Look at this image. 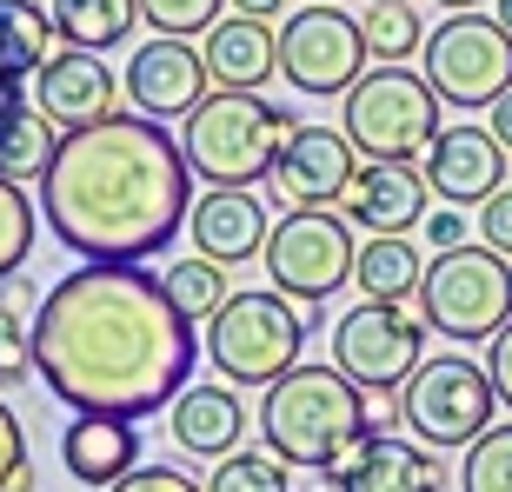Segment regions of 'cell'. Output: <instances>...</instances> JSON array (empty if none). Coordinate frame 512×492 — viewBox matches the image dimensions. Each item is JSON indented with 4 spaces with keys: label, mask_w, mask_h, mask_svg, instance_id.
Wrapping results in <instances>:
<instances>
[{
    "label": "cell",
    "mask_w": 512,
    "mask_h": 492,
    "mask_svg": "<svg viewBox=\"0 0 512 492\" xmlns=\"http://www.w3.org/2000/svg\"><path fill=\"white\" fill-rule=\"evenodd\" d=\"M227 7H233V14H247V20H266V27L286 14V0H227Z\"/></svg>",
    "instance_id": "b9f144b4"
},
{
    "label": "cell",
    "mask_w": 512,
    "mask_h": 492,
    "mask_svg": "<svg viewBox=\"0 0 512 492\" xmlns=\"http://www.w3.org/2000/svg\"><path fill=\"white\" fill-rule=\"evenodd\" d=\"M120 94H127V87L114 80V67L100 54H80V47H60L34 74V107L54 120L60 133H87V127H100V120H114Z\"/></svg>",
    "instance_id": "9a60e30c"
},
{
    "label": "cell",
    "mask_w": 512,
    "mask_h": 492,
    "mask_svg": "<svg viewBox=\"0 0 512 492\" xmlns=\"http://www.w3.org/2000/svg\"><path fill=\"white\" fill-rule=\"evenodd\" d=\"M54 14L47 0H0V67L14 80H34L54 60Z\"/></svg>",
    "instance_id": "484cf974"
},
{
    "label": "cell",
    "mask_w": 512,
    "mask_h": 492,
    "mask_svg": "<svg viewBox=\"0 0 512 492\" xmlns=\"http://www.w3.org/2000/svg\"><path fill=\"white\" fill-rule=\"evenodd\" d=\"M366 7H373V0H366Z\"/></svg>",
    "instance_id": "7dc6e473"
},
{
    "label": "cell",
    "mask_w": 512,
    "mask_h": 492,
    "mask_svg": "<svg viewBox=\"0 0 512 492\" xmlns=\"http://www.w3.org/2000/svg\"><path fill=\"white\" fill-rule=\"evenodd\" d=\"M426 360V320L406 306L360 300L353 313L333 320V366H340L360 393H399Z\"/></svg>",
    "instance_id": "30bf717a"
},
{
    "label": "cell",
    "mask_w": 512,
    "mask_h": 492,
    "mask_svg": "<svg viewBox=\"0 0 512 492\" xmlns=\"http://www.w3.org/2000/svg\"><path fill=\"white\" fill-rule=\"evenodd\" d=\"M187 233H193V253L213 266H240L253 253H266V207L253 200V187H207L187 213Z\"/></svg>",
    "instance_id": "ac0fdd59"
},
{
    "label": "cell",
    "mask_w": 512,
    "mask_h": 492,
    "mask_svg": "<svg viewBox=\"0 0 512 492\" xmlns=\"http://www.w3.org/2000/svg\"><path fill=\"white\" fill-rule=\"evenodd\" d=\"M193 213V167L160 120L114 114L87 133H60L40 180V220L87 266H140L167 253Z\"/></svg>",
    "instance_id": "7a4b0ae2"
},
{
    "label": "cell",
    "mask_w": 512,
    "mask_h": 492,
    "mask_svg": "<svg viewBox=\"0 0 512 492\" xmlns=\"http://www.w3.org/2000/svg\"><path fill=\"white\" fill-rule=\"evenodd\" d=\"M426 80L446 107H493L512 94V40L486 14H453L426 34Z\"/></svg>",
    "instance_id": "8fae6325"
},
{
    "label": "cell",
    "mask_w": 512,
    "mask_h": 492,
    "mask_svg": "<svg viewBox=\"0 0 512 492\" xmlns=\"http://www.w3.org/2000/svg\"><path fill=\"white\" fill-rule=\"evenodd\" d=\"M426 173L406 167V160H360L353 187L340 193V220L346 227H366V240H406L413 227H426Z\"/></svg>",
    "instance_id": "5bb4252c"
},
{
    "label": "cell",
    "mask_w": 512,
    "mask_h": 492,
    "mask_svg": "<svg viewBox=\"0 0 512 492\" xmlns=\"http://www.w3.org/2000/svg\"><path fill=\"white\" fill-rule=\"evenodd\" d=\"M200 60H207V80L220 94H260L266 80L280 74V34H273L266 20L227 14L220 27H207Z\"/></svg>",
    "instance_id": "ffe728a7"
},
{
    "label": "cell",
    "mask_w": 512,
    "mask_h": 492,
    "mask_svg": "<svg viewBox=\"0 0 512 492\" xmlns=\"http://www.w3.org/2000/svg\"><path fill=\"white\" fill-rule=\"evenodd\" d=\"M326 486L340 492H439V459L419 439H393V433H366L353 453L326 473Z\"/></svg>",
    "instance_id": "d6986e66"
},
{
    "label": "cell",
    "mask_w": 512,
    "mask_h": 492,
    "mask_svg": "<svg viewBox=\"0 0 512 492\" xmlns=\"http://www.w3.org/2000/svg\"><path fill=\"white\" fill-rule=\"evenodd\" d=\"M200 340L147 266H74L34 313V379L74 413L147 419L193 386Z\"/></svg>",
    "instance_id": "6da1fadb"
},
{
    "label": "cell",
    "mask_w": 512,
    "mask_h": 492,
    "mask_svg": "<svg viewBox=\"0 0 512 492\" xmlns=\"http://www.w3.org/2000/svg\"><path fill=\"white\" fill-rule=\"evenodd\" d=\"M419 280H426V260H419L413 240H366L360 260H353V286H360L366 300L413 306L419 300Z\"/></svg>",
    "instance_id": "d4e9b609"
},
{
    "label": "cell",
    "mask_w": 512,
    "mask_h": 492,
    "mask_svg": "<svg viewBox=\"0 0 512 492\" xmlns=\"http://www.w3.org/2000/svg\"><path fill=\"white\" fill-rule=\"evenodd\" d=\"M54 14V34L60 47H80V54H107L133 34L140 20V0H47Z\"/></svg>",
    "instance_id": "cb8c5ba5"
},
{
    "label": "cell",
    "mask_w": 512,
    "mask_h": 492,
    "mask_svg": "<svg viewBox=\"0 0 512 492\" xmlns=\"http://www.w3.org/2000/svg\"><path fill=\"white\" fill-rule=\"evenodd\" d=\"M419 320L446 333L459 346L499 340L512 320V260L493 246H453V253H433L426 260V280H419Z\"/></svg>",
    "instance_id": "52a82bcc"
},
{
    "label": "cell",
    "mask_w": 512,
    "mask_h": 492,
    "mask_svg": "<svg viewBox=\"0 0 512 492\" xmlns=\"http://www.w3.org/2000/svg\"><path fill=\"white\" fill-rule=\"evenodd\" d=\"M439 114L446 100L433 94V80L413 67H373L340 107V133L353 140L360 160H406L419 167V153L439 140Z\"/></svg>",
    "instance_id": "8992f818"
},
{
    "label": "cell",
    "mask_w": 512,
    "mask_h": 492,
    "mask_svg": "<svg viewBox=\"0 0 512 492\" xmlns=\"http://www.w3.org/2000/svg\"><path fill=\"white\" fill-rule=\"evenodd\" d=\"M506 167V147L486 127H439V140L419 153V173L446 207H486L506 187Z\"/></svg>",
    "instance_id": "e0dca14e"
},
{
    "label": "cell",
    "mask_w": 512,
    "mask_h": 492,
    "mask_svg": "<svg viewBox=\"0 0 512 492\" xmlns=\"http://www.w3.org/2000/svg\"><path fill=\"white\" fill-rule=\"evenodd\" d=\"M27 466V426L14 419V406L0 399V492H7V479Z\"/></svg>",
    "instance_id": "8d00e7d4"
},
{
    "label": "cell",
    "mask_w": 512,
    "mask_h": 492,
    "mask_svg": "<svg viewBox=\"0 0 512 492\" xmlns=\"http://www.w3.org/2000/svg\"><path fill=\"white\" fill-rule=\"evenodd\" d=\"M60 153V127L47 114H40L34 100H14L7 114H0V180H14V187H27V180H47V167H54Z\"/></svg>",
    "instance_id": "603a6c76"
},
{
    "label": "cell",
    "mask_w": 512,
    "mask_h": 492,
    "mask_svg": "<svg viewBox=\"0 0 512 492\" xmlns=\"http://www.w3.org/2000/svg\"><path fill=\"white\" fill-rule=\"evenodd\" d=\"M313 7H333V0H313Z\"/></svg>",
    "instance_id": "bcb514c9"
},
{
    "label": "cell",
    "mask_w": 512,
    "mask_h": 492,
    "mask_svg": "<svg viewBox=\"0 0 512 492\" xmlns=\"http://www.w3.org/2000/svg\"><path fill=\"white\" fill-rule=\"evenodd\" d=\"M493 20H499V34L512 40V0H493Z\"/></svg>",
    "instance_id": "ee69618b"
},
{
    "label": "cell",
    "mask_w": 512,
    "mask_h": 492,
    "mask_svg": "<svg viewBox=\"0 0 512 492\" xmlns=\"http://www.w3.org/2000/svg\"><path fill=\"white\" fill-rule=\"evenodd\" d=\"M366 426V393L340 366H293L286 379H273L260 399V439L266 453L286 459L293 473H333L360 439Z\"/></svg>",
    "instance_id": "3957f363"
},
{
    "label": "cell",
    "mask_w": 512,
    "mask_h": 492,
    "mask_svg": "<svg viewBox=\"0 0 512 492\" xmlns=\"http://www.w3.org/2000/svg\"><path fill=\"white\" fill-rule=\"evenodd\" d=\"M14 100H27V94H20V80L7 74V67H0V114H7V107H14Z\"/></svg>",
    "instance_id": "7bdbcfd3"
},
{
    "label": "cell",
    "mask_w": 512,
    "mask_h": 492,
    "mask_svg": "<svg viewBox=\"0 0 512 492\" xmlns=\"http://www.w3.org/2000/svg\"><path fill=\"white\" fill-rule=\"evenodd\" d=\"M459 492H512V426H493L466 446Z\"/></svg>",
    "instance_id": "4dcf8cb0"
},
{
    "label": "cell",
    "mask_w": 512,
    "mask_h": 492,
    "mask_svg": "<svg viewBox=\"0 0 512 492\" xmlns=\"http://www.w3.org/2000/svg\"><path fill=\"white\" fill-rule=\"evenodd\" d=\"M313 333L300 306L273 293V286H253V293H233L220 313L207 320V360L213 373H227V386H273L300 366V346Z\"/></svg>",
    "instance_id": "5b68a950"
},
{
    "label": "cell",
    "mask_w": 512,
    "mask_h": 492,
    "mask_svg": "<svg viewBox=\"0 0 512 492\" xmlns=\"http://www.w3.org/2000/svg\"><path fill=\"white\" fill-rule=\"evenodd\" d=\"M366 27L346 7H300L280 27V74L306 100H346L366 74Z\"/></svg>",
    "instance_id": "7c38bea8"
},
{
    "label": "cell",
    "mask_w": 512,
    "mask_h": 492,
    "mask_svg": "<svg viewBox=\"0 0 512 492\" xmlns=\"http://www.w3.org/2000/svg\"><path fill=\"white\" fill-rule=\"evenodd\" d=\"M353 260H360L353 227L333 207H293L266 233V286L293 306H326L353 280Z\"/></svg>",
    "instance_id": "9c48e42d"
},
{
    "label": "cell",
    "mask_w": 512,
    "mask_h": 492,
    "mask_svg": "<svg viewBox=\"0 0 512 492\" xmlns=\"http://www.w3.org/2000/svg\"><path fill=\"white\" fill-rule=\"evenodd\" d=\"M293 133H300L293 107L213 87L180 127V153L207 187H253V180H273V160H280V147Z\"/></svg>",
    "instance_id": "277c9868"
},
{
    "label": "cell",
    "mask_w": 512,
    "mask_h": 492,
    "mask_svg": "<svg viewBox=\"0 0 512 492\" xmlns=\"http://www.w3.org/2000/svg\"><path fill=\"white\" fill-rule=\"evenodd\" d=\"M493 413H499L493 373L466 353H426L419 373L399 386V426L426 453H466L479 433H493Z\"/></svg>",
    "instance_id": "ba28073f"
},
{
    "label": "cell",
    "mask_w": 512,
    "mask_h": 492,
    "mask_svg": "<svg viewBox=\"0 0 512 492\" xmlns=\"http://www.w3.org/2000/svg\"><path fill=\"white\" fill-rule=\"evenodd\" d=\"M366 426H373V433L399 426V393H366Z\"/></svg>",
    "instance_id": "ab89813d"
},
{
    "label": "cell",
    "mask_w": 512,
    "mask_h": 492,
    "mask_svg": "<svg viewBox=\"0 0 512 492\" xmlns=\"http://www.w3.org/2000/svg\"><path fill=\"white\" fill-rule=\"evenodd\" d=\"M486 133H493L499 147H506V153H512V94H499V100H493V107H486Z\"/></svg>",
    "instance_id": "60d3db41"
},
{
    "label": "cell",
    "mask_w": 512,
    "mask_h": 492,
    "mask_svg": "<svg viewBox=\"0 0 512 492\" xmlns=\"http://www.w3.org/2000/svg\"><path fill=\"white\" fill-rule=\"evenodd\" d=\"M360 27H366V54L380 60V67H406L426 47V20H419L413 0H373Z\"/></svg>",
    "instance_id": "4316f807"
},
{
    "label": "cell",
    "mask_w": 512,
    "mask_h": 492,
    "mask_svg": "<svg viewBox=\"0 0 512 492\" xmlns=\"http://www.w3.org/2000/svg\"><path fill=\"white\" fill-rule=\"evenodd\" d=\"M426 246H433V253L473 246V220H466L459 207H433V213H426Z\"/></svg>",
    "instance_id": "d590c367"
},
{
    "label": "cell",
    "mask_w": 512,
    "mask_h": 492,
    "mask_svg": "<svg viewBox=\"0 0 512 492\" xmlns=\"http://www.w3.org/2000/svg\"><path fill=\"white\" fill-rule=\"evenodd\" d=\"M0 313H14V320H34V313H40V293L14 273V280H0Z\"/></svg>",
    "instance_id": "f35d334b"
},
{
    "label": "cell",
    "mask_w": 512,
    "mask_h": 492,
    "mask_svg": "<svg viewBox=\"0 0 512 492\" xmlns=\"http://www.w3.org/2000/svg\"><path fill=\"white\" fill-rule=\"evenodd\" d=\"M293 466H286V459H273L260 446V453H247V446H240V453L233 459H220V466H213V479H207V492H293Z\"/></svg>",
    "instance_id": "f546056e"
},
{
    "label": "cell",
    "mask_w": 512,
    "mask_h": 492,
    "mask_svg": "<svg viewBox=\"0 0 512 492\" xmlns=\"http://www.w3.org/2000/svg\"><path fill=\"white\" fill-rule=\"evenodd\" d=\"M240 439H247V406L233 386H187V393L173 399V446L193 459H233L240 453Z\"/></svg>",
    "instance_id": "7402d4cb"
},
{
    "label": "cell",
    "mask_w": 512,
    "mask_h": 492,
    "mask_svg": "<svg viewBox=\"0 0 512 492\" xmlns=\"http://www.w3.org/2000/svg\"><path fill=\"white\" fill-rule=\"evenodd\" d=\"M160 286H167V300H173V313H180V320H213V313H220V306L233 300V286H227V266H213V260H200V253H193V260H173L167 273H160Z\"/></svg>",
    "instance_id": "83f0119b"
},
{
    "label": "cell",
    "mask_w": 512,
    "mask_h": 492,
    "mask_svg": "<svg viewBox=\"0 0 512 492\" xmlns=\"http://www.w3.org/2000/svg\"><path fill=\"white\" fill-rule=\"evenodd\" d=\"M107 492H207L193 473H180V466H133L120 486H107Z\"/></svg>",
    "instance_id": "836d02e7"
},
{
    "label": "cell",
    "mask_w": 512,
    "mask_h": 492,
    "mask_svg": "<svg viewBox=\"0 0 512 492\" xmlns=\"http://www.w3.org/2000/svg\"><path fill=\"white\" fill-rule=\"evenodd\" d=\"M479 246H493L512 260V187H499L486 207H479Z\"/></svg>",
    "instance_id": "e575fe53"
},
{
    "label": "cell",
    "mask_w": 512,
    "mask_h": 492,
    "mask_svg": "<svg viewBox=\"0 0 512 492\" xmlns=\"http://www.w3.org/2000/svg\"><path fill=\"white\" fill-rule=\"evenodd\" d=\"M446 14H479V0H439Z\"/></svg>",
    "instance_id": "f6af8a7d"
},
{
    "label": "cell",
    "mask_w": 512,
    "mask_h": 492,
    "mask_svg": "<svg viewBox=\"0 0 512 492\" xmlns=\"http://www.w3.org/2000/svg\"><path fill=\"white\" fill-rule=\"evenodd\" d=\"M486 373H493L499 406H512V320H506V333L493 340V353H486Z\"/></svg>",
    "instance_id": "74e56055"
},
{
    "label": "cell",
    "mask_w": 512,
    "mask_h": 492,
    "mask_svg": "<svg viewBox=\"0 0 512 492\" xmlns=\"http://www.w3.org/2000/svg\"><path fill=\"white\" fill-rule=\"evenodd\" d=\"M34 233H40V207L27 200V187L0 180V280H14L20 266H27Z\"/></svg>",
    "instance_id": "f1b7e54d"
},
{
    "label": "cell",
    "mask_w": 512,
    "mask_h": 492,
    "mask_svg": "<svg viewBox=\"0 0 512 492\" xmlns=\"http://www.w3.org/2000/svg\"><path fill=\"white\" fill-rule=\"evenodd\" d=\"M60 466L80 486H120L140 466V426L133 419H107V413H74V426L60 433Z\"/></svg>",
    "instance_id": "44dd1931"
},
{
    "label": "cell",
    "mask_w": 512,
    "mask_h": 492,
    "mask_svg": "<svg viewBox=\"0 0 512 492\" xmlns=\"http://www.w3.org/2000/svg\"><path fill=\"white\" fill-rule=\"evenodd\" d=\"M20 379H34V320L0 313V393L20 386Z\"/></svg>",
    "instance_id": "d6a6232c"
},
{
    "label": "cell",
    "mask_w": 512,
    "mask_h": 492,
    "mask_svg": "<svg viewBox=\"0 0 512 492\" xmlns=\"http://www.w3.org/2000/svg\"><path fill=\"white\" fill-rule=\"evenodd\" d=\"M353 173H360V153L353 140L333 127H306L280 147L273 160V193H280L286 207H340V193L353 187Z\"/></svg>",
    "instance_id": "2e32d148"
},
{
    "label": "cell",
    "mask_w": 512,
    "mask_h": 492,
    "mask_svg": "<svg viewBox=\"0 0 512 492\" xmlns=\"http://www.w3.org/2000/svg\"><path fill=\"white\" fill-rule=\"evenodd\" d=\"M140 20L167 40H193L227 20V0H140Z\"/></svg>",
    "instance_id": "1f68e13d"
},
{
    "label": "cell",
    "mask_w": 512,
    "mask_h": 492,
    "mask_svg": "<svg viewBox=\"0 0 512 492\" xmlns=\"http://www.w3.org/2000/svg\"><path fill=\"white\" fill-rule=\"evenodd\" d=\"M127 107L140 120H187L200 100H207V60H200V47L193 40H167V34H153L147 47H133L127 60Z\"/></svg>",
    "instance_id": "4fadbf2b"
}]
</instances>
